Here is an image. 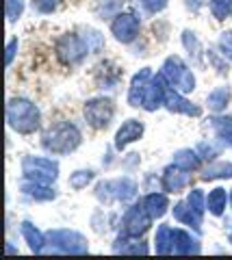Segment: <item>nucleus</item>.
I'll list each match as a JSON object with an SVG mask.
<instances>
[{
    "label": "nucleus",
    "instance_id": "22",
    "mask_svg": "<svg viewBox=\"0 0 232 260\" xmlns=\"http://www.w3.org/2000/svg\"><path fill=\"white\" fill-rule=\"evenodd\" d=\"M230 195L226 193V189H221V186H217V189H213L209 193V198H206V208H209V213L219 217L223 215V210H226V204H228Z\"/></svg>",
    "mask_w": 232,
    "mask_h": 260
},
{
    "label": "nucleus",
    "instance_id": "35",
    "mask_svg": "<svg viewBox=\"0 0 232 260\" xmlns=\"http://www.w3.org/2000/svg\"><path fill=\"white\" fill-rule=\"evenodd\" d=\"M59 0H33V7L39 11V13H52L57 9Z\"/></svg>",
    "mask_w": 232,
    "mask_h": 260
},
{
    "label": "nucleus",
    "instance_id": "9",
    "mask_svg": "<svg viewBox=\"0 0 232 260\" xmlns=\"http://www.w3.org/2000/svg\"><path fill=\"white\" fill-rule=\"evenodd\" d=\"M124 232L130 234V237H141L150 230V223H152V215L148 213V208L143 204L137 206H130L124 215Z\"/></svg>",
    "mask_w": 232,
    "mask_h": 260
},
{
    "label": "nucleus",
    "instance_id": "19",
    "mask_svg": "<svg viewBox=\"0 0 232 260\" xmlns=\"http://www.w3.org/2000/svg\"><path fill=\"white\" fill-rule=\"evenodd\" d=\"M115 251H122V254H148V245L143 241H139V237H130V234L124 232V237H119L115 241Z\"/></svg>",
    "mask_w": 232,
    "mask_h": 260
},
{
    "label": "nucleus",
    "instance_id": "15",
    "mask_svg": "<svg viewBox=\"0 0 232 260\" xmlns=\"http://www.w3.org/2000/svg\"><path fill=\"white\" fill-rule=\"evenodd\" d=\"M141 135H143V124H141V121H137V119L124 121L122 128H119L117 135H115V148L117 150H124L128 143L137 141Z\"/></svg>",
    "mask_w": 232,
    "mask_h": 260
},
{
    "label": "nucleus",
    "instance_id": "36",
    "mask_svg": "<svg viewBox=\"0 0 232 260\" xmlns=\"http://www.w3.org/2000/svg\"><path fill=\"white\" fill-rule=\"evenodd\" d=\"M139 3L146 7L150 13H158V11H163L167 7V0H139Z\"/></svg>",
    "mask_w": 232,
    "mask_h": 260
},
{
    "label": "nucleus",
    "instance_id": "37",
    "mask_svg": "<svg viewBox=\"0 0 232 260\" xmlns=\"http://www.w3.org/2000/svg\"><path fill=\"white\" fill-rule=\"evenodd\" d=\"M15 50H18V39H11L9 46H7V65H11L13 56H15Z\"/></svg>",
    "mask_w": 232,
    "mask_h": 260
},
{
    "label": "nucleus",
    "instance_id": "8",
    "mask_svg": "<svg viewBox=\"0 0 232 260\" xmlns=\"http://www.w3.org/2000/svg\"><path fill=\"white\" fill-rule=\"evenodd\" d=\"M115 115V107L109 98H93L85 104V119L93 128H107Z\"/></svg>",
    "mask_w": 232,
    "mask_h": 260
},
{
    "label": "nucleus",
    "instance_id": "27",
    "mask_svg": "<svg viewBox=\"0 0 232 260\" xmlns=\"http://www.w3.org/2000/svg\"><path fill=\"white\" fill-rule=\"evenodd\" d=\"M182 42H185V48L189 50V54L193 56V63H195V65L202 63V46H200L195 32L185 30V35H182Z\"/></svg>",
    "mask_w": 232,
    "mask_h": 260
},
{
    "label": "nucleus",
    "instance_id": "11",
    "mask_svg": "<svg viewBox=\"0 0 232 260\" xmlns=\"http://www.w3.org/2000/svg\"><path fill=\"white\" fill-rule=\"evenodd\" d=\"M111 32L115 35L117 42L130 44L139 35V20L132 13H117L113 24H111Z\"/></svg>",
    "mask_w": 232,
    "mask_h": 260
},
{
    "label": "nucleus",
    "instance_id": "12",
    "mask_svg": "<svg viewBox=\"0 0 232 260\" xmlns=\"http://www.w3.org/2000/svg\"><path fill=\"white\" fill-rule=\"evenodd\" d=\"M152 70L150 68H143L139 70L137 74L132 76V83H130V89H128V104L130 107H141L143 102V93H146V87L152 80Z\"/></svg>",
    "mask_w": 232,
    "mask_h": 260
},
{
    "label": "nucleus",
    "instance_id": "39",
    "mask_svg": "<svg viewBox=\"0 0 232 260\" xmlns=\"http://www.w3.org/2000/svg\"><path fill=\"white\" fill-rule=\"evenodd\" d=\"M230 206H232V189H230Z\"/></svg>",
    "mask_w": 232,
    "mask_h": 260
},
{
    "label": "nucleus",
    "instance_id": "7",
    "mask_svg": "<svg viewBox=\"0 0 232 260\" xmlns=\"http://www.w3.org/2000/svg\"><path fill=\"white\" fill-rule=\"evenodd\" d=\"M87 52H91L89 50V46H87V42L83 37H78V35H63L57 39V54H59V59L65 63V65H76V63H81Z\"/></svg>",
    "mask_w": 232,
    "mask_h": 260
},
{
    "label": "nucleus",
    "instance_id": "26",
    "mask_svg": "<svg viewBox=\"0 0 232 260\" xmlns=\"http://www.w3.org/2000/svg\"><path fill=\"white\" fill-rule=\"evenodd\" d=\"M215 178H232V162H213L204 169L202 180H215Z\"/></svg>",
    "mask_w": 232,
    "mask_h": 260
},
{
    "label": "nucleus",
    "instance_id": "32",
    "mask_svg": "<svg viewBox=\"0 0 232 260\" xmlns=\"http://www.w3.org/2000/svg\"><path fill=\"white\" fill-rule=\"evenodd\" d=\"M219 48H221V54L226 56V59L232 61V30L221 32V37H219Z\"/></svg>",
    "mask_w": 232,
    "mask_h": 260
},
{
    "label": "nucleus",
    "instance_id": "29",
    "mask_svg": "<svg viewBox=\"0 0 232 260\" xmlns=\"http://www.w3.org/2000/svg\"><path fill=\"white\" fill-rule=\"evenodd\" d=\"M91 180H93V172H89V169H81V172H74L70 176V186L72 189H76V191H81Z\"/></svg>",
    "mask_w": 232,
    "mask_h": 260
},
{
    "label": "nucleus",
    "instance_id": "4",
    "mask_svg": "<svg viewBox=\"0 0 232 260\" xmlns=\"http://www.w3.org/2000/svg\"><path fill=\"white\" fill-rule=\"evenodd\" d=\"M22 174L28 180L42 182V184H52L59 176V165L46 156H26L22 160Z\"/></svg>",
    "mask_w": 232,
    "mask_h": 260
},
{
    "label": "nucleus",
    "instance_id": "17",
    "mask_svg": "<svg viewBox=\"0 0 232 260\" xmlns=\"http://www.w3.org/2000/svg\"><path fill=\"white\" fill-rule=\"evenodd\" d=\"M202 215L204 213H197L195 208H191L189 202H178V204L174 206V217L178 219L180 223H187L191 228H195V230H200V225H202Z\"/></svg>",
    "mask_w": 232,
    "mask_h": 260
},
{
    "label": "nucleus",
    "instance_id": "6",
    "mask_svg": "<svg viewBox=\"0 0 232 260\" xmlns=\"http://www.w3.org/2000/svg\"><path fill=\"white\" fill-rule=\"evenodd\" d=\"M46 237L50 245L61 249V254H87L89 251L87 239L76 230H50Z\"/></svg>",
    "mask_w": 232,
    "mask_h": 260
},
{
    "label": "nucleus",
    "instance_id": "33",
    "mask_svg": "<svg viewBox=\"0 0 232 260\" xmlns=\"http://www.w3.org/2000/svg\"><path fill=\"white\" fill-rule=\"evenodd\" d=\"M197 152H200V156L206 158V160H213L215 156H219V148L215 143H200Z\"/></svg>",
    "mask_w": 232,
    "mask_h": 260
},
{
    "label": "nucleus",
    "instance_id": "25",
    "mask_svg": "<svg viewBox=\"0 0 232 260\" xmlns=\"http://www.w3.org/2000/svg\"><path fill=\"white\" fill-rule=\"evenodd\" d=\"M228 100H230V89L228 87H217V89H213V91L209 93V98H206V104H209L211 111L221 113L223 109H226Z\"/></svg>",
    "mask_w": 232,
    "mask_h": 260
},
{
    "label": "nucleus",
    "instance_id": "20",
    "mask_svg": "<svg viewBox=\"0 0 232 260\" xmlns=\"http://www.w3.org/2000/svg\"><path fill=\"white\" fill-rule=\"evenodd\" d=\"M143 206L148 208L152 219H158V217H163L167 213L170 200H167L165 193H150V195H146V200H143Z\"/></svg>",
    "mask_w": 232,
    "mask_h": 260
},
{
    "label": "nucleus",
    "instance_id": "10",
    "mask_svg": "<svg viewBox=\"0 0 232 260\" xmlns=\"http://www.w3.org/2000/svg\"><path fill=\"white\" fill-rule=\"evenodd\" d=\"M167 89H170V83H167V78L163 76V72H161V74H156V76H152V80H150L148 87H146V93H143L141 107L146 109V111L161 109L163 104H165Z\"/></svg>",
    "mask_w": 232,
    "mask_h": 260
},
{
    "label": "nucleus",
    "instance_id": "28",
    "mask_svg": "<svg viewBox=\"0 0 232 260\" xmlns=\"http://www.w3.org/2000/svg\"><path fill=\"white\" fill-rule=\"evenodd\" d=\"M209 7L217 20H226L228 15H232V0H209Z\"/></svg>",
    "mask_w": 232,
    "mask_h": 260
},
{
    "label": "nucleus",
    "instance_id": "16",
    "mask_svg": "<svg viewBox=\"0 0 232 260\" xmlns=\"http://www.w3.org/2000/svg\"><path fill=\"white\" fill-rule=\"evenodd\" d=\"M20 189L37 202H48V200L57 198V193H54V189H50V184H42V182L28 180V178H24V180L20 182Z\"/></svg>",
    "mask_w": 232,
    "mask_h": 260
},
{
    "label": "nucleus",
    "instance_id": "34",
    "mask_svg": "<svg viewBox=\"0 0 232 260\" xmlns=\"http://www.w3.org/2000/svg\"><path fill=\"white\" fill-rule=\"evenodd\" d=\"M87 30H89V35L83 37V39L87 42V46H89L91 52H98L100 48H102V37H100V32H98V30H91V28H87Z\"/></svg>",
    "mask_w": 232,
    "mask_h": 260
},
{
    "label": "nucleus",
    "instance_id": "31",
    "mask_svg": "<svg viewBox=\"0 0 232 260\" xmlns=\"http://www.w3.org/2000/svg\"><path fill=\"white\" fill-rule=\"evenodd\" d=\"M24 11V0H7V20L15 22Z\"/></svg>",
    "mask_w": 232,
    "mask_h": 260
},
{
    "label": "nucleus",
    "instance_id": "18",
    "mask_svg": "<svg viewBox=\"0 0 232 260\" xmlns=\"http://www.w3.org/2000/svg\"><path fill=\"white\" fill-rule=\"evenodd\" d=\"M174 251L176 254H197L200 245L189 232L174 228Z\"/></svg>",
    "mask_w": 232,
    "mask_h": 260
},
{
    "label": "nucleus",
    "instance_id": "23",
    "mask_svg": "<svg viewBox=\"0 0 232 260\" xmlns=\"http://www.w3.org/2000/svg\"><path fill=\"white\" fill-rule=\"evenodd\" d=\"M156 251L158 254H172L174 251V228L170 225H158V230H156Z\"/></svg>",
    "mask_w": 232,
    "mask_h": 260
},
{
    "label": "nucleus",
    "instance_id": "21",
    "mask_svg": "<svg viewBox=\"0 0 232 260\" xmlns=\"http://www.w3.org/2000/svg\"><path fill=\"white\" fill-rule=\"evenodd\" d=\"M22 237L26 239L30 251H35V254H42V251H44V247H46V239H48V237H44V234L39 232L33 223H28V221H24V223H22Z\"/></svg>",
    "mask_w": 232,
    "mask_h": 260
},
{
    "label": "nucleus",
    "instance_id": "13",
    "mask_svg": "<svg viewBox=\"0 0 232 260\" xmlns=\"http://www.w3.org/2000/svg\"><path fill=\"white\" fill-rule=\"evenodd\" d=\"M189 182H191V174L178 165H170L163 172V189L165 191L178 193L185 189V186H189Z\"/></svg>",
    "mask_w": 232,
    "mask_h": 260
},
{
    "label": "nucleus",
    "instance_id": "24",
    "mask_svg": "<svg viewBox=\"0 0 232 260\" xmlns=\"http://www.w3.org/2000/svg\"><path fill=\"white\" fill-rule=\"evenodd\" d=\"M200 152L197 150H178L174 154V165H178L187 172H193V169L200 167Z\"/></svg>",
    "mask_w": 232,
    "mask_h": 260
},
{
    "label": "nucleus",
    "instance_id": "30",
    "mask_svg": "<svg viewBox=\"0 0 232 260\" xmlns=\"http://www.w3.org/2000/svg\"><path fill=\"white\" fill-rule=\"evenodd\" d=\"M187 202H189L191 208L197 210V213H204V210H206V195H204L202 189H191Z\"/></svg>",
    "mask_w": 232,
    "mask_h": 260
},
{
    "label": "nucleus",
    "instance_id": "3",
    "mask_svg": "<svg viewBox=\"0 0 232 260\" xmlns=\"http://www.w3.org/2000/svg\"><path fill=\"white\" fill-rule=\"evenodd\" d=\"M163 76L167 78L170 87L178 89L180 93H191L195 89V78H193V72L189 70V65L180 59V56H167L165 63H163Z\"/></svg>",
    "mask_w": 232,
    "mask_h": 260
},
{
    "label": "nucleus",
    "instance_id": "2",
    "mask_svg": "<svg viewBox=\"0 0 232 260\" xmlns=\"http://www.w3.org/2000/svg\"><path fill=\"white\" fill-rule=\"evenodd\" d=\"M44 150L52 154H70L81 145V130L70 121H61V124L52 126L44 135Z\"/></svg>",
    "mask_w": 232,
    "mask_h": 260
},
{
    "label": "nucleus",
    "instance_id": "5",
    "mask_svg": "<svg viewBox=\"0 0 232 260\" xmlns=\"http://www.w3.org/2000/svg\"><path fill=\"white\" fill-rule=\"evenodd\" d=\"M95 195L102 202H130L135 195H137V182L132 178H117V180H107L100 182L98 189H95Z\"/></svg>",
    "mask_w": 232,
    "mask_h": 260
},
{
    "label": "nucleus",
    "instance_id": "38",
    "mask_svg": "<svg viewBox=\"0 0 232 260\" xmlns=\"http://www.w3.org/2000/svg\"><path fill=\"white\" fill-rule=\"evenodd\" d=\"M100 3H105V5H115V0H100Z\"/></svg>",
    "mask_w": 232,
    "mask_h": 260
},
{
    "label": "nucleus",
    "instance_id": "1",
    "mask_svg": "<svg viewBox=\"0 0 232 260\" xmlns=\"http://www.w3.org/2000/svg\"><path fill=\"white\" fill-rule=\"evenodd\" d=\"M7 121L18 133L30 135L39 128L42 115H39V109L26 98H11L9 104H7Z\"/></svg>",
    "mask_w": 232,
    "mask_h": 260
},
{
    "label": "nucleus",
    "instance_id": "14",
    "mask_svg": "<svg viewBox=\"0 0 232 260\" xmlns=\"http://www.w3.org/2000/svg\"><path fill=\"white\" fill-rule=\"evenodd\" d=\"M165 107L170 111H174V113H185V115H193V117H197L200 113H202L195 104H191L187 98L174 87H170L167 93H165Z\"/></svg>",
    "mask_w": 232,
    "mask_h": 260
}]
</instances>
